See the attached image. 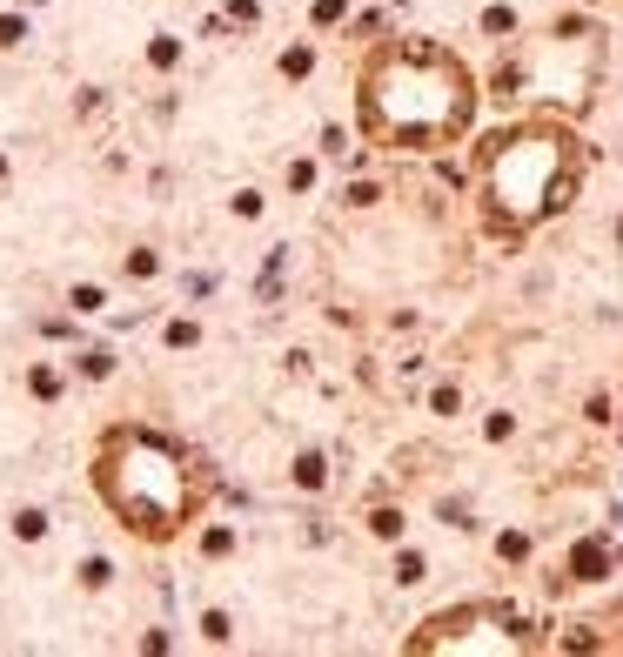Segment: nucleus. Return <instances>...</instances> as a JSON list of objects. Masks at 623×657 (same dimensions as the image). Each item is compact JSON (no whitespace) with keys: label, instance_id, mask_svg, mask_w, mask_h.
Listing matches in <instances>:
<instances>
[{"label":"nucleus","instance_id":"1","mask_svg":"<svg viewBox=\"0 0 623 657\" xmlns=\"http://www.w3.org/2000/svg\"><path fill=\"white\" fill-rule=\"evenodd\" d=\"M483 108V81L449 41L389 34L356 61V135L389 155H443L463 148Z\"/></svg>","mask_w":623,"mask_h":657},{"label":"nucleus","instance_id":"2","mask_svg":"<svg viewBox=\"0 0 623 657\" xmlns=\"http://www.w3.org/2000/svg\"><path fill=\"white\" fill-rule=\"evenodd\" d=\"M590 148L570 114H516L469 148V202L496 242H530L583 195Z\"/></svg>","mask_w":623,"mask_h":657},{"label":"nucleus","instance_id":"3","mask_svg":"<svg viewBox=\"0 0 623 657\" xmlns=\"http://www.w3.org/2000/svg\"><path fill=\"white\" fill-rule=\"evenodd\" d=\"M94 490L108 503L121 530L141 544H175L181 530H195L208 510V476L175 436L141 430V423H114L94 450Z\"/></svg>","mask_w":623,"mask_h":657},{"label":"nucleus","instance_id":"4","mask_svg":"<svg viewBox=\"0 0 623 657\" xmlns=\"http://www.w3.org/2000/svg\"><path fill=\"white\" fill-rule=\"evenodd\" d=\"M597 81H603V34L583 21L543 27L496 61V94L530 114H570L577 121L597 101Z\"/></svg>","mask_w":623,"mask_h":657},{"label":"nucleus","instance_id":"5","mask_svg":"<svg viewBox=\"0 0 623 657\" xmlns=\"http://www.w3.org/2000/svg\"><path fill=\"white\" fill-rule=\"evenodd\" d=\"M14 530H21V537H41L47 517H41V510H21V523H14Z\"/></svg>","mask_w":623,"mask_h":657}]
</instances>
